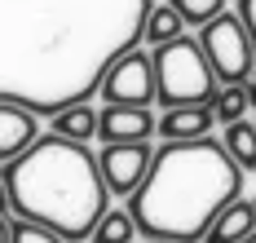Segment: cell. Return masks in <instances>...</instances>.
Segmentation results:
<instances>
[{
  "label": "cell",
  "mask_w": 256,
  "mask_h": 243,
  "mask_svg": "<svg viewBox=\"0 0 256 243\" xmlns=\"http://www.w3.org/2000/svg\"><path fill=\"white\" fill-rule=\"evenodd\" d=\"M146 243H168V239H146Z\"/></svg>",
  "instance_id": "cb8c5ba5"
},
{
  "label": "cell",
  "mask_w": 256,
  "mask_h": 243,
  "mask_svg": "<svg viewBox=\"0 0 256 243\" xmlns=\"http://www.w3.org/2000/svg\"><path fill=\"white\" fill-rule=\"evenodd\" d=\"M243 243H256V230H252V234H248V239H243Z\"/></svg>",
  "instance_id": "603a6c76"
},
{
  "label": "cell",
  "mask_w": 256,
  "mask_h": 243,
  "mask_svg": "<svg viewBox=\"0 0 256 243\" xmlns=\"http://www.w3.org/2000/svg\"><path fill=\"white\" fill-rule=\"evenodd\" d=\"M252 230H256V208H252V199H234L230 208L208 226L204 243H243Z\"/></svg>",
  "instance_id": "8fae6325"
},
{
  "label": "cell",
  "mask_w": 256,
  "mask_h": 243,
  "mask_svg": "<svg viewBox=\"0 0 256 243\" xmlns=\"http://www.w3.org/2000/svg\"><path fill=\"white\" fill-rule=\"evenodd\" d=\"M181 22H194V27H208L216 14H226V0H172Z\"/></svg>",
  "instance_id": "e0dca14e"
},
{
  "label": "cell",
  "mask_w": 256,
  "mask_h": 243,
  "mask_svg": "<svg viewBox=\"0 0 256 243\" xmlns=\"http://www.w3.org/2000/svg\"><path fill=\"white\" fill-rule=\"evenodd\" d=\"M154 84H159L154 102H164V110L208 106L212 93L221 88L212 66H208V58H204V49H199V40H190V36H177V40L154 49Z\"/></svg>",
  "instance_id": "277c9868"
},
{
  "label": "cell",
  "mask_w": 256,
  "mask_h": 243,
  "mask_svg": "<svg viewBox=\"0 0 256 243\" xmlns=\"http://www.w3.org/2000/svg\"><path fill=\"white\" fill-rule=\"evenodd\" d=\"M243 190V168L226 155L216 137L164 142L150 160L146 182L128 194V216L137 234L168 243H204L208 226Z\"/></svg>",
  "instance_id": "7a4b0ae2"
},
{
  "label": "cell",
  "mask_w": 256,
  "mask_h": 243,
  "mask_svg": "<svg viewBox=\"0 0 256 243\" xmlns=\"http://www.w3.org/2000/svg\"><path fill=\"white\" fill-rule=\"evenodd\" d=\"M4 190L18 221H36L66 243H84L106 212V182L98 155L84 142L36 137L14 164H4Z\"/></svg>",
  "instance_id": "3957f363"
},
{
  "label": "cell",
  "mask_w": 256,
  "mask_h": 243,
  "mask_svg": "<svg viewBox=\"0 0 256 243\" xmlns=\"http://www.w3.org/2000/svg\"><path fill=\"white\" fill-rule=\"evenodd\" d=\"M199 49H204L216 84H248L256 76V54H252V40H248V27L238 22V14H216L199 31Z\"/></svg>",
  "instance_id": "5b68a950"
},
{
  "label": "cell",
  "mask_w": 256,
  "mask_h": 243,
  "mask_svg": "<svg viewBox=\"0 0 256 243\" xmlns=\"http://www.w3.org/2000/svg\"><path fill=\"white\" fill-rule=\"evenodd\" d=\"M49 120H53V133L66 137V142H88V137H98V110L88 106V102H76V106L58 110Z\"/></svg>",
  "instance_id": "7c38bea8"
},
{
  "label": "cell",
  "mask_w": 256,
  "mask_h": 243,
  "mask_svg": "<svg viewBox=\"0 0 256 243\" xmlns=\"http://www.w3.org/2000/svg\"><path fill=\"white\" fill-rule=\"evenodd\" d=\"M36 128H40V115H31L26 106H14V102H0V164L18 160L40 137Z\"/></svg>",
  "instance_id": "9c48e42d"
},
{
  "label": "cell",
  "mask_w": 256,
  "mask_h": 243,
  "mask_svg": "<svg viewBox=\"0 0 256 243\" xmlns=\"http://www.w3.org/2000/svg\"><path fill=\"white\" fill-rule=\"evenodd\" d=\"M9 212V190H4V177H0V216Z\"/></svg>",
  "instance_id": "44dd1931"
},
{
  "label": "cell",
  "mask_w": 256,
  "mask_h": 243,
  "mask_svg": "<svg viewBox=\"0 0 256 243\" xmlns=\"http://www.w3.org/2000/svg\"><path fill=\"white\" fill-rule=\"evenodd\" d=\"M226 155H230L243 172H256V124L252 120H238V124H226V137H221Z\"/></svg>",
  "instance_id": "4fadbf2b"
},
{
  "label": "cell",
  "mask_w": 256,
  "mask_h": 243,
  "mask_svg": "<svg viewBox=\"0 0 256 243\" xmlns=\"http://www.w3.org/2000/svg\"><path fill=\"white\" fill-rule=\"evenodd\" d=\"M238 22L248 27V40H252V54H256V0H238Z\"/></svg>",
  "instance_id": "d6986e66"
},
{
  "label": "cell",
  "mask_w": 256,
  "mask_h": 243,
  "mask_svg": "<svg viewBox=\"0 0 256 243\" xmlns=\"http://www.w3.org/2000/svg\"><path fill=\"white\" fill-rule=\"evenodd\" d=\"M181 22L177 18V9L172 4H154L150 14H146V27H142V40L150 44V49H159V44H168V40H177L181 36Z\"/></svg>",
  "instance_id": "5bb4252c"
},
{
  "label": "cell",
  "mask_w": 256,
  "mask_h": 243,
  "mask_svg": "<svg viewBox=\"0 0 256 243\" xmlns=\"http://www.w3.org/2000/svg\"><path fill=\"white\" fill-rule=\"evenodd\" d=\"M98 93L110 106H150L154 93H159V84H154V54L128 49L124 58H115L110 71L102 76V84H98Z\"/></svg>",
  "instance_id": "8992f818"
},
{
  "label": "cell",
  "mask_w": 256,
  "mask_h": 243,
  "mask_svg": "<svg viewBox=\"0 0 256 243\" xmlns=\"http://www.w3.org/2000/svg\"><path fill=\"white\" fill-rule=\"evenodd\" d=\"M243 93H248V106H256V76H252L248 84H243Z\"/></svg>",
  "instance_id": "ffe728a7"
},
{
  "label": "cell",
  "mask_w": 256,
  "mask_h": 243,
  "mask_svg": "<svg viewBox=\"0 0 256 243\" xmlns=\"http://www.w3.org/2000/svg\"><path fill=\"white\" fill-rule=\"evenodd\" d=\"M0 243H9V221L0 216Z\"/></svg>",
  "instance_id": "7402d4cb"
},
{
  "label": "cell",
  "mask_w": 256,
  "mask_h": 243,
  "mask_svg": "<svg viewBox=\"0 0 256 243\" xmlns=\"http://www.w3.org/2000/svg\"><path fill=\"white\" fill-rule=\"evenodd\" d=\"M212 120H221V124L248 120V93H243V84H221L212 93Z\"/></svg>",
  "instance_id": "2e32d148"
},
{
  "label": "cell",
  "mask_w": 256,
  "mask_h": 243,
  "mask_svg": "<svg viewBox=\"0 0 256 243\" xmlns=\"http://www.w3.org/2000/svg\"><path fill=\"white\" fill-rule=\"evenodd\" d=\"M252 124H256V120H252Z\"/></svg>",
  "instance_id": "484cf974"
},
{
  "label": "cell",
  "mask_w": 256,
  "mask_h": 243,
  "mask_svg": "<svg viewBox=\"0 0 256 243\" xmlns=\"http://www.w3.org/2000/svg\"><path fill=\"white\" fill-rule=\"evenodd\" d=\"M150 160H154L150 142H115V146H102L98 168H102L106 194H132V190L146 182Z\"/></svg>",
  "instance_id": "52a82bcc"
},
{
  "label": "cell",
  "mask_w": 256,
  "mask_h": 243,
  "mask_svg": "<svg viewBox=\"0 0 256 243\" xmlns=\"http://www.w3.org/2000/svg\"><path fill=\"white\" fill-rule=\"evenodd\" d=\"M212 102L208 106H172L154 120V133H164V142H199L212 133Z\"/></svg>",
  "instance_id": "30bf717a"
},
{
  "label": "cell",
  "mask_w": 256,
  "mask_h": 243,
  "mask_svg": "<svg viewBox=\"0 0 256 243\" xmlns=\"http://www.w3.org/2000/svg\"><path fill=\"white\" fill-rule=\"evenodd\" d=\"M252 208H256V199H252Z\"/></svg>",
  "instance_id": "d4e9b609"
},
{
  "label": "cell",
  "mask_w": 256,
  "mask_h": 243,
  "mask_svg": "<svg viewBox=\"0 0 256 243\" xmlns=\"http://www.w3.org/2000/svg\"><path fill=\"white\" fill-rule=\"evenodd\" d=\"M132 234H137V226H132L128 208H124V212H120V208H106L102 221L93 226L88 243H132Z\"/></svg>",
  "instance_id": "9a60e30c"
},
{
  "label": "cell",
  "mask_w": 256,
  "mask_h": 243,
  "mask_svg": "<svg viewBox=\"0 0 256 243\" xmlns=\"http://www.w3.org/2000/svg\"><path fill=\"white\" fill-rule=\"evenodd\" d=\"M154 120L159 115L150 106H110L106 102L98 110V137H102V146H115V142H150Z\"/></svg>",
  "instance_id": "ba28073f"
},
{
  "label": "cell",
  "mask_w": 256,
  "mask_h": 243,
  "mask_svg": "<svg viewBox=\"0 0 256 243\" xmlns=\"http://www.w3.org/2000/svg\"><path fill=\"white\" fill-rule=\"evenodd\" d=\"M9 243H66V239L36 221H9Z\"/></svg>",
  "instance_id": "ac0fdd59"
},
{
  "label": "cell",
  "mask_w": 256,
  "mask_h": 243,
  "mask_svg": "<svg viewBox=\"0 0 256 243\" xmlns=\"http://www.w3.org/2000/svg\"><path fill=\"white\" fill-rule=\"evenodd\" d=\"M150 0H0V102L31 115L88 102L142 44Z\"/></svg>",
  "instance_id": "6da1fadb"
}]
</instances>
